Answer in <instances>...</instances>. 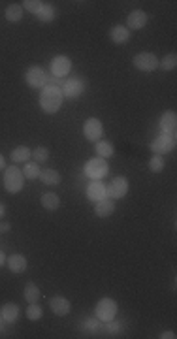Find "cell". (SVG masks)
Returning <instances> with one entry per match:
<instances>
[{"label": "cell", "mask_w": 177, "mask_h": 339, "mask_svg": "<svg viewBox=\"0 0 177 339\" xmlns=\"http://www.w3.org/2000/svg\"><path fill=\"white\" fill-rule=\"evenodd\" d=\"M147 21H149L147 12H143V10H134V12H130L128 17H126V29H128V31H140V29H143V27L147 25Z\"/></svg>", "instance_id": "cell-11"}, {"label": "cell", "mask_w": 177, "mask_h": 339, "mask_svg": "<svg viewBox=\"0 0 177 339\" xmlns=\"http://www.w3.org/2000/svg\"><path fill=\"white\" fill-rule=\"evenodd\" d=\"M42 205H44L47 211H57V209L60 207V198H59V194H55V192H45V194L42 196Z\"/></svg>", "instance_id": "cell-20"}, {"label": "cell", "mask_w": 177, "mask_h": 339, "mask_svg": "<svg viewBox=\"0 0 177 339\" xmlns=\"http://www.w3.org/2000/svg\"><path fill=\"white\" fill-rule=\"evenodd\" d=\"M30 156H32V153H30V149L27 145H19V147H15L12 151V160L14 162H27Z\"/></svg>", "instance_id": "cell-25"}, {"label": "cell", "mask_w": 177, "mask_h": 339, "mask_svg": "<svg viewBox=\"0 0 177 339\" xmlns=\"http://www.w3.org/2000/svg\"><path fill=\"white\" fill-rule=\"evenodd\" d=\"M36 15H38V19H40L42 23H51L55 19V8L51 4H44V8H42Z\"/></svg>", "instance_id": "cell-26"}, {"label": "cell", "mask_w": 177, "mask_h": 339, "mask_svg": "<svg viewBox=\"0 0 177 339\" xmlns=\"http://www.w3.org/2000/svg\"><path fill=\"white\" fill-rule=\"evenodd\" d=\"M83 170H85V175H88L90 179H102V177H106L109 173V164H107L106 158L96 156V158L87 160Z\"/></svg>", "instance_id": "cell-3"}, {"label": "cell", "mask_w": 177, "mask_h": 339, "mask_svg": "<svg viewBox=\"0 0 177 339\" xmlns=\"http://www.w3.org/2000/svg\"><path fill=\"white\" fill-rule=\"evenodd\" d=\"M70 70H72V61L70 57H66V55H57L53 61H51V72H53V76H57V77L68 76Z\"/></svg>", "instance_id": "cell-10"}, {"label": "cell", "mask_w": 177, "mask_h": 339, "mask_svg": "<svg viewBox=\"0 0 177 339\" xmlns=\"http://www.w3.org/2000/svg\"><path fill=\"white\" fill-rule=\"evenodd\" d=\"M62 100H64V94L59 85H45L40 94V108L44 109V113L53 115L60 109Z\"/></svg>", "instance_id": "cell-1"}, {"label": "cell", "mask_w": 177, "mask_h": 339, "mask_svg": "<svg viewBox=\"0 0 177 339\" xmlns=\"http://www.w3.org/2000/svg\"><path fill=\"white\" fill-rule=\"evenodd\" d=\"M38 179H42V181H44V185L55 186V185H59V183H60V173H59L57 170H51V168L42 170Z\"/></svg>", "instance_id": "cell-19"}, {"label": "cell", "mask_w": 177, "mask_h": 339, "mask_svg": "<svg viewBox=\"0 0 177 339\" xmlns=\"http://www.w3.org/2000/svg\"><path fill=\"white\" fill-rule=\"evenodd\" d=\"M87 198L90 202H98L107 198V186L100 179H92L87 186Z\"/></svg>", "instance_id": "cell-12"}, {"label": "cell", "mask_w": 177, "mask_h": 339, "mask_svg": "<svg viewBox=\"0 0 177 339\" xmlns=\"http://www.w3.org/2000/svg\"><path fill=\"white\" fill-rule=\"evenodd\" d=\"M44 4H45V2H42V0H25V2H23V10H27V12H30V14H38V12L44 8Z\"/></svg>", "instance_id": "cell-31"}, {"label": "cell", "mask_w": 177, "mask_h": 339, "mask_svg": "<svg viewBox=\"0 0 177 339\" xmlns=\"http://www.w3.org/2000/svg\"><path fill=\"white\" fill-rule=\"evenodd\" d=\"M44 317V309L36 304H29V309H27V319L29 321H40Z\"/></svg>", "instance_id": "cell-29"}, {"label": "cell", "mask_w": 177, "mask_h": 339, "mask_svg": "<svg viewBox=\"0 0 177 339\" xmlns=\"http://www.w3.org/2000/svg\"><path fill=\"white\" fill-rule=\"evenodd\" d=\"M2 321H4V319H2V315H0V324H2Z\"/></svg>", "instance_id": "cell-40"}, {"label": "cell", "mask_w": 177, "mask_h": 339, "mask_svg": "<svg viewBox=\"0 0 177 339\" xmlns=\"http://www.w3.org/2000/svg\"><path fill=\"white\" fill-rule=\"evenodd\" d=\"M113 153H115V147H113L111 141H106V139L96 141V154H100V158L107 160L109 156H113Z\"/></svg>", "instance_id": "cell-22"}, {"label": "cell", "mask_w": 177, "mask_h": 339, "mask_svg": "<svg viewBox=\"0 0 177 339\" xmlns=\"http://www.w3.org/2000/svg\"><path fill=\"white\" fill-rule=\"evenodd\" d=\"M87 328L88 330H92V332H98V330H100V324H98V321L90 319V321L87 322Z\"/></svg>", "instance_id": "cell-34"}, {"label": "cell", "mask_w": 177, "mask_h": 339, "mask_svg": "<svg viewBox=\"0 0 177 339\" xmlns=\"http://www.w3.org/2000/svg\"><path fill=\"white\" fill-rule=\"evenodd\" d=\"M109 38H111L113 44L121 46V44H126V42L130 40V31H128L124 25H115V27H111V31H109Z\"/></svg>", "instance_id": "cell-15"}, {"label": "cell", "mask_w": 177, "mask_h": 339, "mask_svg": "<svg viewBox=\"0 0 177 339\" xmlns=\"http://www.w3.org/2000/svg\"><path fill=\"white\" fill-rule=\"evenodd\" d=\"M40 296H42V292H40V288L36 287L34 283H27L25 285V300L29 304H38Z\"/></svg>", "instance_id": "cell-24"}, {"label": "cell", "mask_w": 177, "mask_h": 339, "mask_svg": "<svg viewBox=\"0 0 177 339\" xmlns=\"http://www.w3.org/2000/svg\"><path fill=\"white\" fill-rule=\"evenodd\" d=\"M4 260H6V258H4V254L0 253V266H2V264H4Z\"/></svg>", "instance_id": "cell-39"}, {"label": "cell", "mask_w": 177, "mask_h": 339, "mask_svg": "<svg viewBox=\"0 0 177 339\" xmlns=\"http://www.w3.org/2000/svg\"><path fill=\"white\" fill-rule=\"evenodd\" d=\"M10 228H12V224H10V222H6V220H4V222H0V232H8Z\"/></svg>", "instance_id": "cell-36"}, {"label": "cell", "mask_w": 177, "mask_h": 339, "mask_svg": "<svg viewBox=\"0 0 177 339\" xmlns=\"http://www.w3.org/2000/svg\"><path fill=\"white\" fill-rule=\"evenodd\" d=\"M102 132H104V126H102V121L96 117H88L83 124V134L88 141H98L102 138Z\"/></svg>", "instance_id": "cell-9"}, {"label": "cell", "mask_w": 177, "mask_h": 339, "mask_svg": "<svg viewBox=\"0 0 177 339\" xmlns=\"http://www.w3.org/2000/svg\"><path fill=\"white\" fill-rule=\"evenodd\" d=\"M128 192V179L123 177V175H117L111 179V183L107 185V198L111 200H119V198H124Z\"/></svg>", "instance_id": "cell-7"}, {"label": "cell", "mask_w": 177, "mask_h": 339, "mask_svg": "<svg viewBox=\"0 0 177 339\" xmlns=\"http://www.w3.org/2000/svg\"><path fill=\"white\" fill-rule=\"evenodd\" d=\"M25 81L32 89H44L47 85V74L40 66H30L25 74Z\"/></svg>", "instance_id": "cell-6"}, {"label": "cell", "mask_w": 177, "mask_h": 339, "mask_svg": "<svg viewBox=\"0 0 177 339\" xmlns=\"http://www.w3.org/2000/svg\"><path fill=\"white\" fill-rule=\"evenodd\" d=\"M176 124H177V115L176 111H166L160 117V128L166 134H176Z\"/></svg>", "instance_id": "cell-18"}, {"label": "cell", "mask_w": 177, "mask_h": 339, "mask_svg": "<svg viewBox=\"0 0 177 339\" xmlns=\"http://www.w3.org/2000/svg\"><path fill=\"white\" fill-rule=\"evenodd\" d=\"M134 66L142 72H153L159 68V59L155 53H138L134 57Z\"/></svg>", "instance_id": "cell-8"}, {"label": "cell", "mask_w": 177, "mask_h": 339, "mask_svg": "<svg viewBox=\"0 0 177 339\" xmlns=\"http://www.w3.org/2000/svg\"><path fill=\"white\" fill-rule=\"evenodd\" d=\"M177 336L174 334V332H162L160 334V339H176Z\"/></svg>", "instance_id": "cell-35"}, {"label": "cell", "mask_w": 177, "mask_h": 339, "mask_svg": "<svg viewBox=\"0 0 177 339\" xmlns=\"http://www.w3.org/2000/svg\"><path fill=\"white\" fill-rule=\"evenodd\" d=\"M106 330H107V332H111V334H117V332H121V324H119V322L107 321L106 322Z\"/></svg>", "instance_id": "cell-33"}, {"label": "cell", "mask_w": 177, "mask_h": 339, "mask_svg": "<svg viewBox=\"0 0 177 339\" xmlns=\"http://www.w3.org/2000/svg\"><path fill=\"white\" fill-rule=\"evenodd\" d=\"M177 66V55L176 53H168L162 61H159V68H162L164 72H168V70H174Z\"/></svg>", "instance_id": "cell-28"}, {"label": "cell", "mask_w": 177, "mask_h": 339, "mask_svg": "<svg viewBox=\"0 0 177 339\" xmlns=\"http://www.w3.org/2000/svg\"><path fill=\"white\" fill-rule=\"evenodd\" d=\"M40 166H38V162H27L25 164V168H23V175L27 177V179H38L40 177Z\"/></svg>", "instance_id": "cell-27"}, {"label": "cell", "mask_w": 177, "mask_h": 339, "mask_svg": "<svg viewBox=\"0 0 177 339\" xmlns=\"http://www.w3.org/2000/svg\"><path fill=\"white\" fill-rule=\"evenodd\" d=\"M49 307H51V311H53L55 315H59V317H66L72 311L70 300H66L64 296H53L49 300Z\"/></svg>", "instance_id": "cell-14"}, {"label": "cell", "mask_w": 177, "mask_h": 339, "mask_svg": "<svg viewBox=\"0 0 177 339\" xmlns=\"http://www.w3.org/2000/svg\"><path fill=\"white\" fill-rule=\"evenodd\" d=\"M2 215H4V205L0 203V219H2Z\"/></svg>", "instance_id": "cell-38"}, {"label": "cell", "mask_w": 177, "mask_h": 339, "mask_svg": "<svg viewBox=\"0 0 177 339\" xmlns=\"http://www.w3.org/2000/svg\"><path fill=\"white\" fill-rule=\"evenodd\" d=\"M0 315H2V319L6 322H15L19 317V307L17 304H6L2 307V311H0Z\"/></svg>", "instance_id": "cell-21"}, {"label": "cell", "mask_w": 177, "mask_h": 339, "mask_svg": "<svg viewBox=\"0 0 177 339\" xmlns=\"http://www.w3.org/2000/svg\"><path fill=\"white\" fill-rule=\"evenodd\" d=\"M4 166H6V162H4V156L0 154V170H4Z\"/></svg>", "instance_id": "cell-37"}, {"label": "cell", "mask_w": 177, "mask_h": 339, "mask_svg": "<svg viewBox=\"0 0 177 339\" xmlns=\"http://www.w3.org/2000/svg\"><path fill=\"white\" fill-rule=\"evenodd\" d=\"M117 315V302L111 300V298H102L98 304H96V317L100 322L113 321Z\"/></svg>", "instance_id": "cell-4"}, {"label": "cell", "mask_w": 177, "mask_h": 339, "mask_svg": "<svg viewBox=\"0 0 177 339\" xmlns=\"http://www.w3.org/2000/svg\"><path fill=\"white\" fill-rule=\"evenodd\" d=\"M6 262H8L10 271H14V273H23V271H27V266H29V262L23 254H12L6 258Z\"/></svg>", "instance_id": "cell-17"}, {"label": "cell", "mask_w": 177, "mask_h": 339, "mask_svg": "<svg viewBox=\"0 0 177 339\" xmlns=\"http://www.w3.org/2000/svg\"><path fill=\"white\" fill-rule=\"evenodd\" d=\"M176 149V134H166V132H162V134L151 143V151L155 153V154H166V153L174 151Z\"/></svg>", "instance_id": "cell-5"}, {"label": "cell", "mask_w": 177, "mask_h": 339, "mask_svg": "<svg viewBox=\"0 0 177 339\" xmlns=\"http://www.w3.org/2000/svg\"><path fill=\"white\" fill-rule=\"evenodd\" d=\"M32 158H34V162H45L47 158H49V151H47V147H36L34 151H32Z\"/></svg>", "instance_id": "cell-32"}, {"label": "cell", "mask_w": 177, "mask_h": 339, "mask_svg": "<svg viewBox=\"0 0 177 339\" xmlns=\"http://www.w3.org/2000/svg\"><path fill=\"white\" fill-rule=\"evenodd\" d=\"M6 19H8L10 23H19V21L23 19V6H19V4H10V6L6 8Z\"/></svg>", "instance_id": "cell-23"}, {"label": "cell", "mask_w": 177, "mask_h": 339, "mask_svg": "<svg viewBox=\"0 0 177 339\" xmlns=\"http://www.w3.org/2000/svg\"><path fill=\"white\" fill-rule=\"evenodd\" d=\"M23 185H25V175L23 171L17 168V166H10L4 171V188L10 192V194H15V192H21L23 190Z\"/></svg>", "instance_id": "cell-2"}, {"label": "cell", "mask_w": 177, "mask_h": 339, "mask_svg": "<svg viewBox=\"0 0 177 339\" xmlns=\"http://www.w3.org/2000/svg\"><path fill=\"white\" fill-rule=\"evenodd\" d=\"M149 170H151L153 173H160V171L164 170V156H162V154L151 156V160H149Z\"/></svg>", "instance_id": "cell-30"}, {"label": "cell", "mask_w": 177, "mask_h": 339, "mask_svg": "<svg viewBox=\"0 0 177 339\" xmlns=\"http://www.w3.org/2000/svg\"><path fill=\"white\" fill-rule=\"evenodd\" d=\"M113 211H115V202H113L111 198L98 200V202H96V205H94V213H96L98 217H102V219H106V217H111V215H113Z\"/></svg>", "instance_id": "cell-16"}, {"label": "cell", "mask_w": 177, "mask_h": 339, "mask_svg": "<svg viewBox=\"0 0 177 339\" xmlns=\"http://www.w3.org/2000/svg\"><path fill=\"white\" fill-rule=\"evenodd\" d=\"M83 91H85V83H83V79H79V77H72V79H68V81L64 83V87H62V94H64V96H70V98L81 96Z\"/></svg>", "instance_id": "cell-13"}]
</instances>
